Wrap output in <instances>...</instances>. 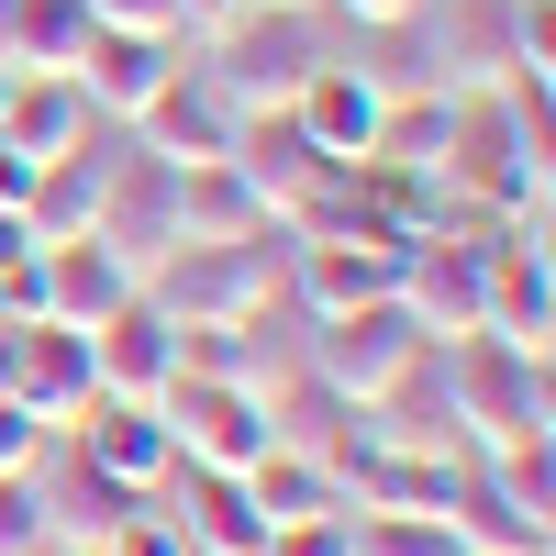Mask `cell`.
Returning a JSON list of instances; mask_svg holds the SVG:
<instances>
[{
  "label": "cell",
  "instance_id": "ffe728a7",
  "mask_svg": "<svg viewBox=\"0 0 556 556\" xmlns=\"http://www.w3.org/2000/svg\"><path fill=\"white\" fill-rule=\"evenodd\" d=\"M101 178H112V134H101V146H78V156H45V167H34V190H23V235H34V245L89 235V212H101Z\"/></svg>",
  "mask_w": 556,
  "mask_h": 556
},
{
  "label": "cell",
  "instance_id": "e0dca14e",
  "mask_svg": "<svg viewBox=\"0 0 556 556\" xmlns=\"http://www.w3.org/2000/svg\"><path fill=\"white\" fill-rule=\"evenodd\" d=\"M178 56H190L178 34H112V23H101V34H89V56H78V89H89V112H101V123H134V112L178 78Z\"/></svg>",
  "mask_w": 556,
  "mask_h": 556
},
{
  "label": "cell",
  "instance_id": "603a6c76",
  "mask_svg": "<svg viewBox=\"0 0 556 556\" xmlns=\"http://www.w3.org/2000/svg\"><path fill=\"white\" fill-rule=\"evenodd\" d=\"M256 190L235 178V156H212V167H178V245H245L256 235Z\"/></svg>",
  "mask_w": 556,
  "mask_h": 556
},
{
  "label": "cell",
  "instance_id": "9c48e42d",
  "mask_svg": "<svg viewBox=\"0 0 556 556\" xmlns=\"http://www.w3.org/2000/svg\"><path fill=\"white\" fill-rule=\"evenodd\" d=\"M89 235H101L134 278L156 256H178V167H156L146 146H112V178H101V212H89Z\"/></svg>",
  "mask_w": 556,
  "mask_h": 556
},
{
  "label": "cell",
  "instance_id": "d6986e66",
  "mask_svg": "<svg viewBox=\"0 0 556 556\" xmlns=\"http://www.w3.org/2000/svg\"><path fill=\"white\" fill-rule=\"evenodd\" d=\"M0 146L12 156H78V146H101V112H89V89L78 78H12V101H0Z\"/></svg>",
  "mask_w": 556,
  "mask_h": 556
},
{
  "label": "cell",
  "instance_id": "83f0119b",
  "mask_svg": "<svg viewBox=\"0 0 556 556\" xmlns=\"http://www.w3.org/2000/svg\"><path fill=\"white\" fill-rule=\"evenodd\" d=\"M0 556H56V523H45L34 479H0Z\"/></svg>",
  "mask_w": 556,
  "mask_h": 556
},
{
  "label": "cell",
  "instance_id": "ac0fdd59",
  "mask_svg": "<svg viewBox=\"0 0 556 556\" xmlns=\"http://www.w3.org/2000/svg\"><path fill=\"white\" fill-rule=\"evenodd\" d=\"M323 167H334V156H312V134H301L290 112H245V123H235V178L256 190L267 223H290V212L312 201V178H323Z\"/></svg>",
  "mask_w": 556,
  "mask_h": 556
},
{
  "label": "cell",
  "instance_id": "5b68a950",
  "mask_svg": "<svg viewBox=\"0 0 556 556\" xmlns=\"http://www.w3.org/2000/svg\"><path fill=\"white\" fill-rule=\"evenodd\" d=\"M490 235H412L401 245V290L390 301L424 323V345H468L479 334V312H490Z\"/></svg>",
  "mask_w": 556,
  "mask_h": 556
},
{
  "label": "cell",
  "instance_id": "f546056e",
  "mask_svg": "<svg viewBox=\"0 0 556 556\" xmlns=\"http://www.w3.org/2000/svg\"><path fill=\"white\" fill-rule=\"evenodd\" d=\"M89 23H112V34H178V45H190V12H178V0H89Z\"/></svg>",
  "mask_w": 556,
  "mask_h": 556
},
{
  "label": "cell",
  "instance_id": "f1b7e54d",
  "mask_svg": "<svg viewBox=\"0 0 556 556\" xmlns=\"http://www.w3.org/2000/svg\"><path fill=\"white\" fill-rule=\"evenodd\" d=\"M256 556H356V513H312V523H267Z\"/></svg>",
  "mask_w": 556,
  "mask_h": 556
},
{
  "label": "cell",
  "instance_id": "7402d4cb",
  "mask_svg": "<svg viewBox=\"0 0 556 556\" xmlns=\"http://www.w3.org/2000/svg\"><path fill=\"white\" fill-rule=\"evenodd\" d=\"M89 0H23L12 12V45H0V67L12 78H78V56H89Z\"/></svg>",
  "mask_w": 556,
  "mask_h": 556
},
{
  "label": "cell",
  "instance_id": "5bb4252c",
  "mask_svg": "<svg viewBox=\"0 0 556 556\" xmlns=\"http://www.w3.org/2000/svg\"><path fill=\"white\" fill-rule=\"evenodd\" d=\"M479 334L523 345V356H545V345H556V278H545V223H501V235H490V312H479Z\"/></svg>",
  "mask_w": 556,
  "mask_h": 556
},
{
  "label": "cell",
  "instance_id": "6da1fadb",
  "mask_svg": "<svg viewBox=\"0 0 556 556\" xmlns=\"http://www.w3.org/2000/svg\"><path fill=\"white\" fill-rule=\"evenodd\" d=\"M146 301L178 323V334H212V323H267L290 312V235L278 223H256L245 245H178L146 267ZM301 323V312H290Z\"/></svg>",
  "mask_w": 556,
  "mask_h": 556
},
{
  "label": "cell",
  "instance_id": "8fae6325",
  "mask_svg": "<svg viewBox=\"0 0 556 556\" xmlns=\"http://www.w3.org/2000/svg\"><path fill=\"white\" fill-rule=\"evenodd\" d=\"M0 401H23L45 434H67L89 401H101V367H89V334H67V323H12V379H0Z\"/></svg>",
  "mask_w": 556,
  "mask_h": 556
},
{
  "label": "cell",
  "instance_id": "7c38bea8",
  "mask_svg": "<svg viewBox=\"0 0 556 556\" xmlns=\"http://www.w3.org/2000/svg\"><path fill=\"white\" fill-rule=\"evenodd\" d=\"M146 290L101 235H67V245H34V323H67V334H101V323Z\"/></svg>",
  "mask_w": 556,
  "mask_h": 556
},
{
  "label": "cell",
  "instance_id": "4dcf8cb0",
  "mask_svg": "<svg viewBox=\"0 0 556 556\" xmlns=\"http://www.w3.org/2000/svg\"><path fill=\"white\" fill-rule=\"evenodd\" d=\"M34 456H45V424L23 401H0V479H34Z\"/></svg>",
  "mask_w": 556,
  "mask_h": 556
},
{
  "label": "cell",
  "instance_id": "484cf974",
  "mask_svg": "<svg viewBox=\"0 0 556 556\" xmlns=\"http://www.w3.org/2000/svg\"><path fill=\"white\" fill-rule=\"evenodd\" d=\"M356 556H468L445 513H356Z\"/></svg>",
  "mask_w": 556,
  "mask_h": 556
},
{
  "label": "cell",
  "instance_id": "8992f818",
  "mask_svg": "<svg viewBox=\"0 0 556 556\" xmlns=\"http://www.w3.org/2000/svg\"><path fill=\"white\" fill-rule=\"evenodd\" d=\"M156 412H167L178 468H223V479H245L256 456L278 445V424H267V390H235V379H190V367H178V390H167Z\"/></svg>",
  "mask_w": 556,
  "mask_h": 556
},
{
  "label": "cell",
  "instance_id": "277c9868",
  "mask_svg": "<svg viewBox=\"0 0 556 556\" xmlns=\"http://www.w3.org/2000/svg\"><path fill=\"white\" fill-rule=\"evenodd\" d=\"M424 356V323H412L401 301H356V312H334V323H301V379H323L334 401H379L401 367Z\"/></svg>",
  "mask_w": 556,
  "mask_h": 556
},
{
  "label": "cell",
  "instance_id": "52a82bcc",
  "mask_svg": "<svg viewBox=\"0 0 556 556\" xmlns=\"http://www.w3.org/2000/svg\"><path fill=\"white\" fill-rule=\"evenodd\" d=\"M401 290V235H367V223H334V235H290V312L334 323L356 301Z\"/></svg>",
  "mask_w": 556,
  "mask_h": 556
},
{
  "label": "cell",
  "instance_id": "d4e9b609",
  "mask_svg": "<svg viewBox=\"0 0 556 556\" xmlns=\"http://www.w3.org/2000/svg\"><path fill=\"white\" fill-rule=\"evenodd\" d=\"M479 479L513 501V513L556 523V445H545V434H534V445H490V456H479Z\"/></svg>",
  "mask_w": 556,
  "mask_h": 556
},
{
  "label": "cell",
  "instance_id": "3957f363",
  "mask_svg": "<svg viewBox=\"0 0 556 556\" xmlns=\"http://www.w3.org/2000/svg\"><path fill=\"white\" fill-rule=\"evenodd\" d=\"M445 412H456V434H468V456L556 434V424H545V412H556V390H545V356L501 345V334L445 345Z\"/></svg>",
  "mask_w": 556,
  "mask_h": 556
},
{
  "label": "cell",
  "instance_id": "cb8c5ba5",
  "mask_svg": "<svg viewBox=\"0 0 556 556\" xmlns=\"http://www.w3.org/2000/svg\"><path fill=\"white\" fill-rule=\"evenodd\" d=\"M245 501H256L267 523H312V513H345L334 468H323V456H301V445H267L256 468H245Z\"/></svg>",
  "mask_w": 556,
  "mask_h": 556
},
{
  "label": "cell",
  "instance_id": "9a60e30c",
  "mask_svg": "<svg viewBox=\"0 0 556 556\" xmlns=\"http://www.w3.org/2000/svg\"><path fill=\"white\" fill-rule=\"evenodd\" d=\"M67 445L101 479H123V490H167L178 479V445H167V412L156 401H89L78 424H67Z\"/></svg>",
  "mask_w": 556,
  "mask_h": 556
},
{
  "label": "cell",
  "instance_id": "2e32d148",
  "mask_svg": "<svg viewBox=\"0 0 556 556\" xmlns=\"http://www.w3.org/2000/svg\"><path fill=\"white\" fill-rule=\"evenodd\" d=\"M89 367H101V401H167L178 390V323L134 290L101 334H89Z\"/></svg>",
  "mask_w": 556,
  "mask_h": 556
},
{
  "label": "cell",
  "instance_id": "1f68e13d",
  "mask_svg": "<svg viewBox=\"0 0 556 556\" xmlns=\"http://www.w3.org/2000/svg\"><path fill=\"white\" fill-rule=\"evenodd\" d=\"M12 12H23V0H0V45H12Z\"/></svg>",
  "mask_w": 556,
  "mask_h": 556
},
{
  "label": "cell",
  "instance_id": "30bf717a",
  "mask_svg": "<svg viewBox=\"0 0 556 556\" xmlns=\"http://www.w3.org/2000/svg\"><path fill=\"white\" fill-rule=\"evenodd\" d=\"M235 123H245V112L212 89V67L178 56V78L156 89L146 112H134V146H146L156 167H212V156H235Z\"/></svg>",
  "mask_w": 556,
  "mask_h": 556
},
{
  "label": "cell",
  "instance_id": "44dd1931",
  "mask_svg": "<svg viewBox=\"0 0 556 556\" xmlns=\"http://www.w3.org/2000/svg\"><path fill=\"white\" fill-rule=\"evenodd\" d=\"M178 523H190L201 556H256L267 545V513L245 501V479H223V468H178V501H167Z\"/></svg>",
  "mask_w": 556,
  "mask_h": 556
},
{
  "label": "cell",
  "instance_id": "d6a6232c",
  "mask_svg": "<svg viewBox=\"0 0 556 556\" xmlns=\"http://www.w3.org/2000/svg\"><path fill=\"white\" fill-rule=\"evenodd\" d=\"M0 101H12V67H0Z\"/></svg>",
  "mask_w": 556,
  "mask_h": 556
},
{
  "label": "cell",
  "instance_id": "ba28073f",
  "mask_svg": "<svg viewBox=\"0 0 556 556\" xmlns=\"http://www.w3.org/2000/svg\"><path fill=\"white\" fill-rule=\"evenodd\" d=\"M390 101L401 89L367 67V56H323L312 78H301V101H290V123L312 134V156H334V167H367L379 156V134H390Z\"/></svg>",
  "mask_w": 556,
  "mask_h": 556
},
{
  "label": "cell",
  "instance_id": "7a4b0ae2",
  "mask_svg": "<svg viewBox=\"0 0 556 556\" xmlns=\"http://www.w3.org/2000/svg\"><path fill=\"white\" fill-rule=\"evenodd\" d=\"M190 56L212 67V89H223L235 112H290L301 78L334 56V23H323V12H290V0H245V12L212 23Z\"/></svg>",
  "mask_w": 556,
  "mask_h": 556
},
{
  "label": "cell",
  "instance_id": "4fadbf2b",
  "mask_svg": "<svg viewBox=\"0 0 556 556\" xmlns=\"http://www.w3.org/2000/svg\"><path fill=\"white\" fill-rule=\"evenodd\" d=\"M34 501H45V523H56V545L101 556V545L123 534V513H134V501H156V490H123V479L89 468L67 434H45V456H34Z\"/></svg>",
  "mask_w": 556,
  "mask_h": 556
},
{
  "label": "cell",
  "instance_id": "4316f807",
  "mask_svg": "<svg viewBox=\"0 0 556 556\" xmlns=\"http://www.w3.org/2000/svg\"><path fill=\"white\" fill-rule=\"evenodd\" d=\"M101 556H201V545H190V523H178L167 490H156V501H134V513H123V534H112Z\"/></svg>",
  "mask_w": 556,
  "mask_h": 556
}]
</instances>
